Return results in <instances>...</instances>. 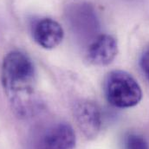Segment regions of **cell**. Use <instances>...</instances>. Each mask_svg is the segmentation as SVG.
<instances>
[{
	"instance_id": "6da1fadb",
	"label": "cell",
	"mask_w": 149,
	"mask_h": 149,
	"mask_svg": "<svg viewBox=\"0 0 149 149\" xmlns=\"http://www.w3.org/2000/svg\"><path fill=\"white\" fill-rule=\"evenodd\" d=\"M37 70L28 55L10 51L1 67V83L15 114L22 119L35 115L41 109L37 90Z\"/></svg>"
},
{
	"instance_id": "7a4b0ae2",
	"label": "cell",
	"mask_w": 149,
	"mask_h": 149,
	"mask_svg": "<svg viewBox=\"0 0 149 149\" xmlns=\"http://www.w3.org/2000/svg\"><path fill=\"white\" fill-rule=\"evenodd\" d=\"M103 91L109 104L119 109L134 107L142 98V90L138 81L123 70H113L106 75Z\"/></svg>"
},
{
	"instance_id": "3957f363",
	"label": "cell",
	"mask_w": 149,
	"mask_h": 149,
	"mask_svg": "<svg viewBox=\"0 0 149 149\" xmlns=\"http://www.w3.org/2000/svg\"><path fill=\"white\" fill-rule=\"evenodd\" d=\"M67 14L73 31L79 37L88 39L91 42L98 36V18L92 6L88 3H75L70 8Z\"/></svg>"
},
{
	"instance_id": "277c9868",
	"label": "cell",
	"mask_w": 149,
	"mask_h": 149,
	"mask_svg": "<svg viewBox=\"0 0 149 149\" xmlns=\"http://www.w3.org/2000/svg\"><path fill=\"white\" fill-rule=\"evenodd\" d=\"M76 137L73 127L59 122L48 127L39 137L37 149H74Z\"/></svg>"
},
{
	"instance_id": "5b68a950",
	"label": "cell",
	"mask_w": 149,
	"mask_h": 149,
	"mask_svg": "<svg viewBox=\"0 0 149 149\" xmlns=\"http://www.w3.org/2000/svg\"><path fill=\"white\" fill-rule=\"evenodd\" d=\"M73 113L83 135L88 140L95 138L102 127V115L97 105L89 101H80L74 104Z\"/></svg>"
},
{
	"instance_id": "8992f818",
	"label": "cell",
	"mask_w": 149,
	"mask_h": 149,
	"mask_svg": "<svg viewBox=\"0 0 149 149\" xmlns=\"http://www.w3.org/2000/svg\"><path fill=\"white\" fill-rule=\"evenodd\" d=\"M118 53V43L109 34H101L88 46L87 60L95 66H106L114 60Z\"/></svg>"
},
{
	"instance_id": "52a82bcc",
	"label": "cell",
	"mask_w": 149,
	"mask_h": 149,
	"mask_svg": "<svg viewBox=\"0 0 149 149\" xmlns=\"http://www.w3.org/2000/svg\"><path fill=\"white\" fill-rule=\"evenodd\" d=\"M32 37L39 46L45 49L57 47L63 41L64 31L61 24L52 18H42L32 27Z\"/></svg>"
},
{
	"instance_id": "ba28073f",
	"label": "cell",
	"mask_w": 149,
	"mask_h": 149,
	"mask_svg": "<svg viewBox=\"0 0 149 149\" xmlns=\"http://www.w3.org/2000/svg\"><path fill=\"white\" fill-rule=\"evenodd\" d=\"M124 149H148V144L144 137L136 134H129L124 139Z\"/></svg>"
},
{
	"instance_id": "9c48e42d",
	"label": "cell",
	"mask_w": 149,
	"mask_h": 149,
	"mask_svg": "<svg viewBox=\"0 0 149 149\" xmlns=\"http://www.w3.org/2000/svg\"><path fill=\"white\" fill-rule=\"evenodd\" d=\"M140 66L144 75L149 81V47H148L142 53L140 60Z\"/></svg>"
}]
</instances>
